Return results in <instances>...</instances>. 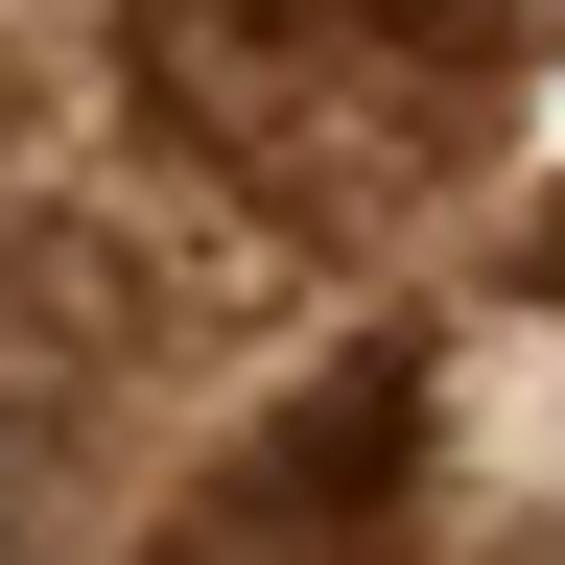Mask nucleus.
<instances>
[{
    "label": "nucleus",
    "instance_id": "nucleus-1",
    "mask_svg": "<svg viewBox=\"0 0 565 565\" xmlns=\"http://www.w3.org/2000/svg\"><path fill=\"white\" fill-rule=\"evenodd\" d=\"M141 95L282 212H401L448 141L519 95L542 0H118Z\"/></svg>",
    "mask_w": 565,
    "mask_h": 565
}]
</instances>
